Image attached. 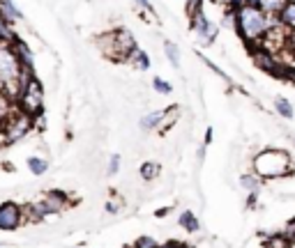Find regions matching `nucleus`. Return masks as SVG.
I'll return each mask as SVG.
<instances>
[{
    "label": "nucleus",
    "mask_w": 295,
    "mask_h": 248,
    "mask_svg": "<svg viewBox=\"0 0 295 248\" xmlns=\"http://www.w3.org/2000/svg\"><path fill=\"white\" fill-rule=\"evenodd\" d=\"M275 25H277V16H268L258 7L245 5L238 12H233V30L247 46L260 44Z\"/></svg>",
    "instance_id": "1"
},
{
    "label": "nucleus",
    "mask_w": 295,
    "mask_h": 248,
    "mask_svg": "<svg viewBox=\"0 0 295 248\" xmlns=\"http://www.w3.org/2000/svg\"><path fill=\"white\" fill-rule=\"evenodd\" d=\"M251 168L254 175L263 182V179H277V177H286V175H293L290 168V154L284 149H263L254 156L251 161Z\"/></svg>",
    "instance_id": "2"
},
{
    "label": "nucleus",
    "mask_w": 295,
    "mask_h": 248,
    "mask_svg": "<svg viewBox=\"0 0 295 248\" xmlns=\"http://www.w3.org/2000/svg\"><path fill=\"white\" fill-rule=\"evenodd\" d=\"M14 108L32 119L44 115V88L35 74H25L23 83L14 97Z\"/></svg>",
    "instance_id": "3"
},
{
    "label": "nucleus",
    "mask_w": 295,
    "mask_h": 248,
    "mask_svg": "<svg viewBox=\"0 0 295 248\" xmlns=\"http://www.w3.org/2000/svg\"><path fill=\"white\" fill-rule=\"evenodd\" d=\"M97 44H100L104 58L113 60V62H127L129 55L134 53L139 46L136 39L127 28H113L109 32H104L102 37H97Z\"/></svg>",
    "instance_id": "4"
},
{
    "label": "nucleus",
    "mask_w": 295,
    "mask_h": 248,
    "mask_svg": "<svg viewBox=\"0 0 295 248\" xmlns=\"http://www.w3.org/2000/svg\"><path fill=\"white\" fill-rule=\"evenodd\" d=\"M25 78V71L21 69L16 55L12 53L10 46H0V95L14 101L21 83Z\"/></svg>",
    "instance_id": "5"
},
{
    "label": "nucleus",
    "mask_w": 295,
    "mask_h": 248,
    "mask_svg": "<svg viewBox=\"0 0 295 248\" xmlns=\"http://www.w3.org/2000/svg\"><path fill=\"white\" fill-rule=\"evenodd\" d=\"M189 25L196 32V37L203 42V46H212V42L217 39V30H219V25L212 23L205 12H196L194 16H189Z\"/></svg>",
    "instance_id": "6"
},
{
    "label": "nucleus",
    "mask_w": 295,
    "mask_h": 248,
    "mask_svg": "<svg viewBox=\"0 0 295 248\" xmlns=\"http://www.w3.org/2000/svg\"><path fill=\"white\" fill-rule=\"evenodd\" d=\"M21 223H23L21 204L12 202V200H7V202L0 204V230H5V232H14V230H19Z\"/></svg>",
    "instance_id": "7"
},
{
    "label": "nucleus",
    "mask_w": 295,
    "mask_h": 248,
    "mask_svg": "<svg viewBox=\"0 0 295 248\" xmlns=\"http://www.w3.org/2000/svg\"><path fill=\"white\" fill-rule=\"evenodd\" d=\"M40 204H42V209H44V214L49 216V214H60L62 209L72 207L74 202L70 200V195H67L65 191L53 189V191H46L44 198L40 200Z\"/></svg>",
    "instance_id": "8"
},
{
    "label": "nucleus",
    "mask_w": 295,
    "mask_h": 248,
    "mask_svg": "<svg viewBox=\"0 0 295 248\" xmlns=\"http://www.w3.org/2000/svg\"><path fill=\"white\" fill-rule=\"evenodd\" d=\"M10 49H12V53L16 55V60H19L21 69H23L25 74H35V55H32V51L28 49V44H25L19 35L14 37V42L10 44Z\"/></svg>",
    "instance_id": "9"
},
{
    "label": "nucleus",
    "mask_w": 295,
    "mask_h": 248,
    "mask_svg": "<svg viewBox=\"0 0 295 248\" xmlns=\"http://www.w3.org/2000/svg\"><path fill=\"white\" fill-rule=\"evenodd\" d=\"M277 23H279L286 32L295 35V0H286L284 3V7H281L279 14H277Z\"/></svg>",
    "instance_id": "10"
},
{
    "label": "nucleus",
    "mask_w": 295,
    "mask_h": 248,
    "mask_svg": "<svg viewBox=\"0 0 295 248\" xmlns=\"http://www.w3.org/2000/svg\"><path fill=\"white\" fill-rule=\"evenodd\" d=\"M139 127L143 131H157V129H166V110H152L145 117L139 119Z\"/></svg>",
    "instance_id": "11"
},
{
    "label": "nucleus",
    "mask_w": 295,
    "mask_h": 248,
    "mask_svg": "<svg viewBox=\"0 0 295 248\" xmlns=\"http://www.w3.org/2000/svg\"><path fill=\"white\" fill-rule=\"evenodd\" d=\"M0 19L7 21L10 25H14L23 19V14H21V10L14 5V0H0Z\"/></svg>",
    "instance_id": "12"
},
{
    "label": "nucleus",
    "mask_w": 295,
    "mask_h": 248,
    "mask_svg": "<svg viewBox=\"0 0 295 248\" xmlns=\"http://www.w3.org/2000/svg\"><path fill=\"white\" fill-rule=\"evenodd\" d=\"M178 225H180L185 232H199L201 230V223L196 219V214L191 209H182L180 216H178Z\"/></svg>",
    "instance_id": "13"
},
{
    "label": "nucleus",
    "mask_w": 295,
    "mask_h": 248,
    "mask_svg": "<svg viewBox=\"0 0 295 248\" xmlns=\"http://www.w3.org/2000/svg\"><path fill=\"white\" fill-rule=\"evenodd\" d=\"M127 62H132V65H134L139 71H148V69H150V65H152V62H150V55L145 53L143 49H136L134 53L129 55V60H127Z\"/></svg>",
    "instance_id": "14"
},
{
    "label": "nucleus",
    "mask_w": 295,
    "mask_h": 248,
    "mask_svg": "<svg viewBox=\"0 0 295 248\" xmlns=\"http://www.w3.org/2000/svg\"><path fill=\"white\" fill-rule=\"evenodd\" d=\"M25 166H28V170H30V173L35 175V177H40V175H46V173H49V161L42 159V156H28Z\"/></svg>",
    "instance_id": "15"
},
{
    "label": "nucleus",
    "mask_w": 295,
    "mask_h": 248,
    "mask_svg": "<svg viewBox=\"0 0 295 248\" xmlns=\"http://www.w3.org/2000/svg\"><path fill=\"white\" fill-rule=\"evenodd\" d=\"M286 0H256V7H258L260 12H265L268 16H277L279 14V10L284 7Z\"/></svg>",
    "instance_id": "16"
},
{
    "label": "nucleus",
    "mask_w": 295,
    "mask_h": 248,
    "mask_svg": "<svg viewBox=\"0 0 295 248\" xmlns=\"http://www.w3.org/2000/svg\"><path fill=\"white\" fill-rule=\"evenodd\" d=\"M275 110L279 113V117H284V119H293L295 117L293 104H290L288 99H284V97H275Z\"/></svg>",
    "instance_id": "17"
},
{
    "label": "nucleus",
    "mask_w": 295,
    "mask_h": 248,
    "mask_svg": "<svg viewBox=\"0 0 295 248\" xmlns=\"http://www.w3.org/2000/svg\"><path fill=\"white\" fill-rule=\"evenodd\" d=\"M159 163H155V161H145V163H141L139 168V175L141 179H145V182H152V179L159 177Z\"/></svg>",
    "instance_id": "18"
},
{
    "label": "nucleus",
    "mask_w": 295,
    "mask_h": 248,
    "mask_svg": "<svg viewBox=\"0 0 295 248\" xmlns=\"http://www.w3.org/2000/svg\"><path fill=\"white\" fill-rule=\"evenodd\" d=\"M240 186L247 191V193H258V191H260V179L256 177L254 173H245L240 177Z\"/></svg>",
    "instance_id": "19"
},
{
    "label": "nucleus",
    "mask_w": 295,
    "mask_h": 248,
    "mask_svg": "<svg viewBox=\"0 0 295 248\" xmlns=\"http://www.w3.org/2000/svg\"><path fill=\"white\" fill-rule=\"evenodd\" d=\"M164 53H166V58H169L171 65L180 67V49H178V44H175V42H171V39L164 42Z\"/></svg>",
    "instance_id": "20"
},
{
    "label": "nucleus",
    "mask_w": 295,
    "mask_h": 248,
    "mask_svg": "<svg viewBox=\"0 0 295 248\" xmlns=\"http://www.w3.org/2000/svg\"><path fill=\"white\" fill-rule=\"evenodd\" d=\"M159 246L161 243L155 237H150V234H143V237L134 239V243H132V248H159Z\"/></svg>",
    "instance_id": "21"
},
{
    "label": "nucleus",
    "mask_w": 295,
    "mask_h": 248,
    "mask_svg": "<svg viewBox=\"0 0 295 248\" xmlns=\"http://www.w3.org/2000/svg\"><path fill=\"white\" fill-rule=\"evenodd\" d=\"M152 90H155L157 95H171V92H173V85H171L169 80L155 76V78H152Z\"/></svg>",
    "instance_id": "22"
},
{
    "label": "nucleus",
    "mask_w": 295,
    "mask_h": 248,
    "mask_svg": "<svg viewBox=\"0 0 295 248\" xmlns=\"http://www.w3.org/2000/svg\"><path fill=\"white\" fill-rule=\"evenodd\" d=\"M196 12H203V0H187V16H194Z\"/></svg>",
    "instance_id": "23"
},
{
    "label": "nucleus",
    "mask_w": 295,
    "mask_h": 248,
    "mask_svg": "<svg viewBox=\"0 0 295 248\" xmlns=\"http://www.w3.org/2000/svg\"><path fill=\"white\" fill-rule=\"evenodd\" d=\"M120 170V154H111V161H109V175H118Z\"/></svg>",
    "instance_id": "24"
},
{
    "label": "nucleus",
    "mask_w": 295,
    "mask_h": 248,
    "mask_svg": "<svg viewBox=\"0 0 295 248\" xmlns=\"http://www.w3.org/2000/svg\"><path fill=\"white\" fill-rule=\"evenodd\" d=\"M159 248H191V243H187V241H178V239H171V241L161 243Z\"/></svg>",
    "instance_id": "25"
},
{
    "label": "nucleus",
    "mask_w": 295,
    "mask_h": 248,
    "mask_svg": "<svg viewBox=\"0 0 295 248\" xmlns=\"http://www.w3.org/2000/svg\"><path fill=\"white\" fill-rule=\"evenodd\" d=\"M284 234H286V237L290 239V241H293V239H295V216H293V219H290V221H286Z\"/></svg>",
    "instance_id": "26"
},
{
    "label": "nucleus",
    "mask_w": 295,
    "mask_h": 248,
    "mask_svg": "<svg viewBox=\"0 0 295 248\" xmlns=\"http://www.w3.org/2000/svg\"><path fill=\"white\" fill-rule=\"evenodd\" d=\"M136 5H139L141 12H148V14H155V7L150 5V0H134Z\"/></svg>",
    "instance_id": "27"
},
{
    "label": "nucleus",
    "mask_w": 295,
    "mask_h": 248,
    "mask_svg": "<svg viewBox=\"0 0 295 248\" xmlns=\"http://www.w3.org/2000/svg\"><path fill=\"white\" fill-rule=\"evenodd\" d=\"M240 7H245V0H226V10L228 12H238Z\"/></svg>",
    "instance_id": "28"
},
{
    "label": "nucleus",
    "mask_w": 295,
    "mask_h": 248,
    "mask_svg": "<svg viewBox=\"0 0 295 248\" xmlns=\"http://www.w3.org/2000/svg\"><path fill=\"white\" fill-rule=\"evenodd\" d=\"M258 204V193H247V209H256Z\"/></svg>",
    "instance_id": "29"
},
{
    "label": "nucleus",
    "mask_w": 295,
    "mask_h": 248,
    "mask_svg": "<svg viewBox=\"0 0 295 248\" xmlns=\"http://www.w3.org/2000/svg\"><path fill=\"white\" fill-rule=\"evenodd\" d=\"M106 212H109V214H118V212H120V207H118V202L109 200V202H106Z\"/></svg>",
    "instance_id": "30"
},
{
    "label": "nucleus",
    "mask_w": 295,
    "mask_h": 248,
    "mask_svg": "<svg viewBox=\"0 0 295 248\" xmlns=\"http://www.w3.org/2000/svg\"><path fill=\"white\" fill-rule=\"evenodd\" d=\"M210 143H212V127H208V129H205V147Z\"/></svg>",
    "instance_id": "31"
},
{
    "label": "nucleus",
    "mask_w": 295,
    "mask_h": 248,
    "mask_svg": "<svg viewBox=\"0 0 295 248\" xmlns=\"http://www.w3.org/2000/svg\"><path fill=\"white\" fill-rule=\"evenodd\" d=\"M169 214H171V207H164V209H159L155 216H157V219H164V216H169Z\"/></svg>",
    "instance_id": "32"
},
{
    "label": "nucleus",
    "mask_w": 295,
    "mask_h": 248,
    "mask_svg": "<svg viewBox=\"0 0 295 248\" xmlns=\"http://www.w3.org/2000/svg\"><path fill=\"white\" fill-rule=\"evenodd\" d=\"M293 248H295V239H293Z\"/></svg>",
    "instance_id": "33"
}]
</instances>
